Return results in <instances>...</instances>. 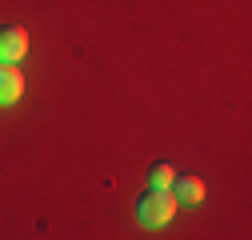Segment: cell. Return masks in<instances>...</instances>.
<instances>
[{"label":"cell","instance_id":"7a4b0ae2","mask_svg":"<svg viewBox=\"0 0 252 240\" xmlns=\"http://www.w3.org/2000/svg\"><path fill=\"white\" fill-rule=\"evenodd\" d=\"M28 52V32L16 24L0 28V64H16V60Z\"/></svg>","mask_w":252,"mask_h":240},{"label":"cell","instance_id":"5b68a950","mask_svg":"<svg viewBox=\"0 0 252 240\" xmlns=\"http://www.w3.org/2000/svg\"><path fill=\"white\" fill-rule=\"evenodd\" d=\"M172 180H176L172 164H152V168H148V184H152V188H172Z\"/></svg>","mask_w":252,"mask_h":240},{"label":"cell","instance_id":"3957f363","mask_svg":"<svg viewBox=\"0 0 252 240\" xmlns=\"http://www.w3.org/2000/svg\"><path fill=\"white\" fill-rule=\"evenodd\" d=\"M24 92V76L16 72V64H0V104H16Z\"/></svg>","mask_w":252,"mask_h":240},{"label":"cell","instance_id":"6da1fadb","mask_svg":"<svg viewBox=\"0 0 252 240\" xmlns=\"http://www.w3.org/2000/svg\"><path fill=\"white\" fill-rule=\"evenodd\" d=\"M136 216L148 224V228H164L172 216H176V196L168 188H148L140 200H136Z\"/></svg>","mask_w":252,"mask_h":240},{"label":"cell","instance_id":"277c9868","mask_svg":"<svg viewBox=\"0 0 252 240\" xmlns=\"http://www.w3.org/2000/svg\"><path fill=\"white\" fill-rule=\"evenodd\" d=\"M168 192L176 196V204H200L204 200V180L200 176H180V180H172Z\"/></svg>","mask_w":252,"mask_h":240}]
</instances>
